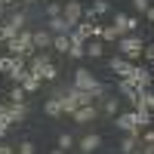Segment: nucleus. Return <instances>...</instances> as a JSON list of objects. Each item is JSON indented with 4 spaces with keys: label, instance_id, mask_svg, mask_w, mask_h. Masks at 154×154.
<instances>
[{
    "label": "nucleus",
    "instance_id": "nucleus-8",
    "mask_svg": "<svg viewBox=\"0 0 154 154\" xmlns=\"http://www.w3.org/2000/svg\"><path fill=\"white\" fill-rule=\"evenodd\" d=\"M114 126L123 133H136L139 123H136V111H126V114H114Z\"/></svg>",
    "mask_w": 154,
    "mask_h": 154
},
{
    "label": "nucleus",
    "instance_id": "nucleus-5",
    "mask_svg": "<svg viewBox=\"0 0 154 154\" xmlns=\"http://www.w3.org/2000/svg\"><path fill=\"white\" fill-rule=\"evenodd\" d=\"M83 16V6H80V0H65L62 3V19H65L68 25H77Z\"/></svg>",
    "mask_w": 154,
    "mask_h": 154
},
{
    "label": "nucleus",
    "instance_id": "nucleus-35",
    "mask_svg": "<svg viewBox=\"0 0 154 154\" xmlns=\"http://www.w3.org/2000/svg\"><path fill=\"white\" fill-rule=\"evenodd\" d=\"M142 154H154V142H145L142 145Z\"/></svg>",
    "mask_w": 154,
    "mask_h": 154
},
{
    "label": "nucleus",
    "instance_id": "nucleus-16",
    "mask_svg": "<svg viewBox=\"0 0 154 154\" xmlns=\"http://www.w3.org/2000/svg\"><path fill=\"white\" fill-rule=\"evenodd\" d=\"M37 77H40V80H56V77H59V68L53 65V62H43V65L37 68Z\"/></svg>",
    "mask_w": 154,
    "mask_h": 154
},
{
    "label": "nucleus",
    "instance_id": "nucleus-39",
    "mask_svg": "<svg viewBox=\"0 0 154 154\" xmlns=\"http://www.w3.org/2000/svg\"><path fill=\"white\" fill-rule=\"evenodd\" d=\"M0 49H3V40H0Z\"/></svg>",
    "mask_w": 154,
    "mask_h": 154
},
{
    "label": "nucleus",
    "instance_id": "nucleus-29",
    "mask_svg": "<svg viewBox=\"0 0 154 154\" xmlns=\"http://www.w3.org/2000/svg\"><path fill=\"white\" fill-rule=\"evenodd\" d=\"M46 16H49V19H53V16H62V3H49V6H46Z\"/></svg>",
    "mask_w": 154,
    "mask_h": 154
},
{
    "label": "nucleus",
    "instance_id": "nucleus-38",
    "mask_svg": "<svg viewBox=\"0 0 154 154\" xmlns=\"http://www.w3.org/2000/svg\"><path fill=\"white\" fill-rule=\"evenodd\" d=\"M3 114H6V105H3V102H0V117H3Z\"/></svg>",
    "mask_w": 154,
    "mask_h": 154
},
{
    "label": "nucleus",
    "instance_id": "nucleus-25",
    "mask_svg": "<svg viewBox=\"0 0 154 154\" xmlns=\"http://www.w3.org/2000/svg\"><path fill=\"white\" fill-rule=\"evenodd\" d=\"M25 96H28V93L16 83V86H12V93H9V102H25Z\"/></svg>",
    "mask_w": 154,
    "mask_h": 154
},
{
    "label": "nucleus",
    "instance_id": "nucleus-15",
    "mask_svg": "<svg viewBox=\"0 0 154 154\" xmlns=\"http://www.w3.org/2000/svg\"><path fill=\"white\" fill-rule=\"evenodd\" d=\"M99 102H102V108H99V111H102V114H108V117H114V114H117V108H120V99H111V96H102Z\"/></svg>",
    "mask_w": 154,
    "mask_h": 154
},
{
    "label": "nucleus",
    "instance_id": "nucleus-28",
    "mask_svg": "<svg viewBox=\"0 0 154 154\" xmlns=\"http://www.w3.org/2000/svg\"><path fill=\"white\" fill-rule=\"evenodd\" d=\"M111 25H117V28H120V31L126 34V16H123V12H117V16H114V22H111Z\"/></svg>",
    "mask_w": 154,
    "mask_h": 154
},
{
    "label": "nucleus",
    "instance_id": "nucleus-18",
    "mask_svg": "<svg viewBox=\"0 0 154 154\" xmlns=\"http://www.w3.org/2000/svg\"><path fill=\"white\" fill-rule=\"evenodd\" d=\"M117 89H120V96H123L126 102H136V93H139V89H136L130 80H123V77H120V80H117Z\"/></svg>",
    "mask_w": 154,
    "mask_h": 154
},
{
    "label": "nucleus",
    "instance_id": "nucleus-11",
    "mask_svg": "<svg viewBox=\"0 0 154 154\" xmlns=\"http://www.w3.org/2000/svg\"><path fill=\"white\" fill-rule=\"evenodd\" d=\"M71 28H74V25H68L62 16H53V19H46V31H49V34H71Z\"/></svg>",
    "mask_w": 154,
    "mask_h": 154
},
{
    "label": "nucleus",
    "instance_id": "nucleus-23",
    "mask_svg": "<svg viewBox=\"0 0 154 154\" xmlns=\"http://www.w3.org/2000/svg\"><path fill=\"white\" fill-rule=\"evenodd\" d=\"M136 123H139V130H148L151 126V111L148 108H136Z\"/></svg>",
    "mask_w": 154,
    "mask_h": 154
},
{
    "label": "nucleus",
    "instance_id": "nucleus-10",
    "mask_svg": "<svg viewBox=\"0 0 154 154\" xmlns=\"http://www.w3.org/2000/svg\"><path fill=\"white\" fill-rule=\"evenodd\" d=\"M77 148H80L83 154H93V151H99V145H102V136H96V133H86L80 142H74Z\"/></svg>",
    "mask_w": 154,
    "mask_h": 154
},
{
    "label": "nucleus",
    "instance_id": "nucleus-19",
    "mask_svg": "<svg viewBox=\"0 0 154 154\" xmlns=\"http://www.w3.org/2000/svg\"><path fill=\"white\" fill-rule=\"evenodd\" d=\"M117 37H123V31L117 28V25H102V31H99V40H117Z\"/></svg>",
    "mask_w": 154,
    "mask_h": 154
},
{
    "label": "nucleus",
    "instance_id": "nucleus-37",
    "mask_svg": "<svg viewBox=\"0 0 154 154\" xmlns=\"http://www.w3.org/2000/svg\"><path fill=\"white\" fill-rule=\"evenodd\" d=\"M49 154H68L65 148H53V151H49Z\"/></svg>",
    "mask_w": 154,
    "mask_h": 154
},
{
    "label": "nucleus",
    "instance_id": "nucleus-30",
    "mask_svg": "<svg viewBox=\"0 0 154 154\" xmlns=\"http://www.w3.org/2000/svg\"><path fill=\"white\" fill-rule=\"evenodd\" d=\"M142 56H145V62H154V46H151V43L142 46Z\"/></svg>",
    "mask_w": 154,
    "mask_h": 154
},
{
    "label": "nucleus",
    "instance_id": "nucleus-40",
    "mask_svg": "<svg viewBox=\"0 0 154 154\" xmlns=\"http://www.w3.org/2000/svg\"><path fill=\"white\" fill-rule=\"evenodd\" d=\"M0 40H3V37H0Z\"/></svg>",
    "mask_w": 154,
    "mask_h": 154
},
{
    "label": "nucleus",
    "instance_id": "nucleus-12",
    "mask_svg": "<svg viewBox=\"0 0 154 154\" xmlns=\"http://www.w3.org/2000/svg\"><path fill=\"white\" fill-rule=\"evenodd\" d=\"M31 43H34V49H49V46H53V34H49L46 28L31 31Z\"/></svg>",
    "mask_w": 154,
    "mask_h": 154
},
{
    "label": "nucleus",
    "instance_id": "nucleus-14",
    "mask_svg": "<svg viewBox=\"0 0 154 154\" xmlns=\"http://www.w3.org/2000/svg\"><path fill=\"white\" fill-rule=\"evenodd\" d=\"M139 133H142V130H136V133H126V139L120 142V154H133V151L139 148Z\"/></svg>",
    "mask_w": 154,
    "mask_h": 154
},
{
    "label": "nucleus",
    "instance_id": "nucleus-7",
    "mask_svg": "<svg viewBox=\"0 0 154 154\" xmlns=\"http://www.w3.org/2000/svg\"><path fill=\"white\" fill-rule=\"evenodd\" d=\"M71 117H74V123H89V120L99 117V105H96V102H93V105H80V108L71 111Z\"/></svg>",
    "mask_w": 154,
    "mask_h": 154
},
{
    "label": "nucleus",
    "instance_id": "nucleus-9",
    "mask_svg": "<svg viewBox=\"0 0 154 154\" xmlns=\"http://www.w3.org/2000/svg\"><path fill=\"white\" fill-rule=\"evenodd\" d=\"M108 68L117 74V77H126V74H130V68H133V62L123 59V56H111V59H108Z\"/></svg>",
    "mask_w": 154,
    "mask_h": 154
},
{
    "label": "nucleus",
    "instance_id": "nucleus-17",
    "mask_svg": "<svg viewBox=\"0 0 154 154\" xmlns=\"http://www.w3.org/2000/svg\"><path fill=\"white\" fill-rule=\"evenodd\" d=\"M102 53H105V46H102V40H86V43H83V56L102 59Z\"/></svg>",
    "mask_w": 154,
    "mask_h": 154
},
{
    "label": "nucleus",
    "instance_id": "nucleus-2",
    "mask_svg": "<svg viewBox=\"0 0 154 154\" xmlns=\"http://www.w3.org/2000/svg\"><path fill=\"white\" fill-rule=\"evenodd\" d=\"M74 89H83V93H93V99L99 102L102 96H105V86H102L96 77H93V71H86V68H77L74 71Z\"/></svg>",
    "mask_w": 154,
    "mask_h": 154
},
{
    "label": "nucleus",
    "instance_id": "nucleus-22",
    "mask_svg": "<svg viewBox=\"0 0 154 154\" xmlns=\"http://www.w3.org/2000/svg\"><path fill=\"white\" fill-rule=\"evenodd\" d=\"M68 43H71V34H53V46H49V49L68 53Z\"/></svg>",
    "mask_w": 154,
    "mask_h": 154
},
{
    "label": "nucleus",
    "instance_id": "nucleus-33",
    "mask_svg": "<svg viewBox=\"0 0 154 154\" xmlns=\"http://www.w3.org/2000/svg\"><path fill=\"white\" fill-rule=\"evenodd\" d=\"M6 133H9V120H6V117H0V139H3Z\"/></svg>",
    "mask_w": 154,
    "mask_h": 154
},
{
    "label": "nucleus",
    "instance_id": "nucleus-36",
    "mask_svg": "<svg viewBox=\"0 0 154 154\" xmlns=\"http://www.w3.org/2000/svg\"><path fill=\"white\" fill-rule=\"evenodd\" d=\"M6 9H9V6H6V0H0V16H6Z\"/></svg>",
    "mask_w": 154,
    "mask_h": 154
},
{
    "label": "nucleus",
    "instance_id": "nucleus-3",
    "mask_svg": "<svg viewBox=\"0 0 154 154\" xmlns=\"http://www.w3.org/2000/svg\"><path fill=\"white\" fill-rule=\"evenodd\" d=\"M142 37L139 34H123V37H117V56H123V59H130V62H136L139 56H142Z\"/></svg>",
    "mask_w": 154,
    "mask_h": 154
},
{
    "label": "nucleus",
    "instance_id": "nucleus-21",
    "mask_svg": "<svg viewBox=\"0 0 154 154\" xmlns=\"http://www.w3.org/2000/svg\"><path fill=\"white\" fill-rule=\"evenodd\" d=\"M89 12H93L96 19H102V16H108V12H111V3H108V0H93Z\"/></svg>",
    "mask_w": 154,
    "mask_h": 154
},
{
    "label": "nucleus",
    "instance_id": "nucleus-6",
    "mask_svg": "<svg viewBox=\"0 0 154 154\" xmlns=\"http://www.w3.org/2000/svg\"><path fill=\"white\" fill-rule=\"evenodd\" d=\"M3 117L9 120V126H12V123H22L25 117H28V105H25V102H9Z\"/></svg>",
    "mask_w": 154,
    "mask_h": 154
},
{
    "label": "nucleus",
    "instance_id": "nucleus-26",
    "mask_svg": "<svg viewBox=\"0 0 154 154\" xmlns=\"http://www.w3.org/2000/svg\"><path fill=\"white\" fill-rule=\"evenodd\" d=\"M59 148H65V151L74 148V136H71V133H62V136H59Z\"/></svg>",
    "mask_w": 154,
    "mask_h": 154
},
{
    "label": "nucleus",
    "instance_id": "nucleus-20",
    "mask_svg": "<svg viewBox=\"0 0 154 154\" xmlns=\"http://www.w3.org/2000/svg\"><path fill=\"white\" fill-rule=\"evenodd\" d=\"M43 111L49 114V117H62V105H59V96H56V93H53V96L46 99V105H43Z\"/></svg>",
    "mask_w": 154,
    "mask_h": 154
},
{
    "label": "nucleus",
    "instance_id": "nucleus-4",
    "mask_svg": "<svg viewBox=\"0 0 154 154\" xmlns=\"http://www.w3.org/2000/svg\"><path fill=\"white\" fill-rule=\"evenodd\" d=\"M123 80H130L136 89H145V86H151V68L148 65H136V62H133V68H130V74H126Z\"/></svg>",
    "mask_w": 154,
    "mask_h": 154
},
{
    "label": "nucleus",
    "instance_id": "nucleus-31",
    "mask_svg": "<svg viewBox=\"0 0 154 154\" xmlns=\"http://www.w3.org/2000/svg\"><path fill=\"white\" fill-rule=\"evenodd\" d=\"M133 6H136L139 12H145V9H151V0H133Z\"/></svg>",
    "mask_w": 154,
    "mask_h": 154
},
{
    "label": "nucleus",
    "instance_id": "nucleus-24",
    "mask_svg": "<svg viewBox=\"0 0 154 154\" xmlns=\"http://www.w3.org/2000/svg\"><path fill=\"white\" fill-rule=\"evenodd\" d=\"M68 56H71V59H83V40H74V37H71V43H68Z\"/></svg>",
    "mask_w": 154,
    "mask_h": 154
},
{
    "label": "nucleus",
    "instance_id": "nucleus-27",
    "mask_svg": "<svg viewBox=\"0 0 154 154\" xmlns=\"http://www.w3.org/2000/svg\"><path fill=\"white\" fill-rule=\"evenodd\" d=\"M139 31V19L136 16H126V34H136Z\"/></svg>",
    "mask_w": 154,
    "mask_h": 154
},
{
    "label": "nucleus",
    "instance_id": "nucleus-1",
    "mask_svg": "<svg viewBox=\"0 0 154 154\" xmlns=\"http://www.w3.org/2000/svg\"><path fill=\"white\" fill-rule=\"evenodd\" d=\"M3 49L9 56H22V59H28L34 53V43H31V31L28 28H22L16 37H9V40H3Z\"/></svg>",
    "mask_w": 154,
    "mask_h": 154
},
{
    "label": "nucleus",
    "instance_id": "nucleus-32",
    "mask_svg": "<svg viewBox=\"0 0 154 154\" xmlns=\"http://www.w3.org/2000/svg\"><path fill=\"white\" fill-rule=\"evenodd\" d=\"M19 154H34V145H31V142H22V145H19Z\"/></svg>",
    "mask_w": 154,
    "mask_h": 154
},
{
    "label": "nucleus",
    "instance_id": "nucleus-13",
    "mask_svg": "<svg viewBox=\"0 0 154 154\" xmlns=\"http://www.w3.org/2000/svg\"><path fill=\"white\" fill-rule=\"evenodd\" d=\"M40 77H37L34 71H25V77H22V80H19V86L25 89V93H37V89H40Z\"/></svg>",
    "mask_w": 154,
    "mask_h": 154
},
{
    "label": "nucleus",
    "instance_id": "nucleus-34",
    "mask_svg": "<svg viewBox=\"0 0 154 154\" xmlns=\"http://www.w3.org/2000/svg\"><path fill=\"white\" fill-rule=\"evenodd\" d=\"M0 154H16V145H6V142H0Z\"/></svg>",
    "mask_w": 154,
    "mask_h": 154
}]
</instances>
